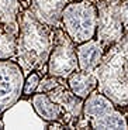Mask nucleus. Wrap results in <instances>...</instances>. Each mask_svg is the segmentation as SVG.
<instances>
[{
    "label": "nucleus",
    "mask_w": 128,
    "mask_h": 130,
    "mask_svg": "<svg viewBox=\"0 0 128 130\" xmlns=\"http://www.w3.org/2000/svg\"><path fill=\"white\" fill-rule=\"evenodd\" d=\"M54 30L39 21L27 7L20 11L16 61L24 74L39 71L47 65L54 41Z\"/></svg>",
    "instance_id": "nucleus-1"
},
{
    "label": "nucleus",
    "mask_w": 128,
    "mask_h": 130,
    "mask_svg": "<svg viewBox=\"0 0 128 130\" xmlns=\"http://www.w3.org/2000/svg\"><path fill=\"white\" fill-rule=\"evenodd\" d=\"M94 75L99 81L97 91L115 106H128V28L118 41L104 51Z\"/></svg>",
    "instance_id": "nucleus-2"
},
{
    "label": "nucleus",
    "mask_w": 128,
    "mask_h": 130,
    "mask_svg": "<svg viewBox=\"0 0 128 130\" xmlns=\"http://www.w3.org/2000/svg\"><path fill=\"white\" fill-rule=\"evenodd\" d=\"M62 28L75 44L94 38L97 31V7L90 0L71 2L62 11Z\"/></svg>",
    "instance_id": "nucleus-3"
},
{
    "label": "nucleus",
    "mask_w": 128,
    "mask_h": 130,
    "mask_svg": "<svg viewBox=\"0 0 128 130\" xmlns=\"http://www.w3.org/2000/svg\"><path fill=\"white\" fill-rule=\"evenodd\" d=\"M79 69L76 44L71 40L62 27L54 30V41L47 62L48 75L61 79H68L69 75Z\"/></svg>",
    "instance_id": "nucleus-4"
},
{
    "label": "nucleus",
    "mask_w": 128,
    "mask_h": 130,
    "mask_svg": "<svg viewBox=\"0 0 128 130\" xmlns=\"http://www.w3.org/2000/svg\"><path fill=\"white\" fill-rule=\"evenodd\" d=\"M121 0H96L97 31L96 40L106 51L122 37L125 28L121 23L118 7Z\"/></svg>",
    "instance_id": "nucleus-5"
},
{
    "label": "nucleus",
    "mask_w": 128,
    "mask_h": 130,
    "mask_svg": "<svg viewBox=\"0 0 128 130\" xmlns=\"http://www.w3.org/2000/svg\"><path fill=\"white\" fill-rule=\"evenodd\" d=\"M26 75L14 59H0V116L23 98Z\"/></svg>",
    "instance_id": "nucleus-6"
},
{
    "label": "nucleus",
    "mask_w": 128,
    "mask_h": 130,
    "mask_svg": "<svg viewBox=\"0 0 128 130\" xmlns=\"http://www.w3.org/2000/svg\"><path fill=\"white\" fill-rule=\"evenodd\" d=\"M69 0H30L27 9L44 24L58 28L62 27V11Z\"/></svg>",
    "instance_id": "nucleus-7"
},
{
    "label": "nucleus",
    "mask_w": 128,
    "mask_h": 130,
    "mask_svg": "<svg viewBox=\"0 0 128 130\" xmlns=\"http://www.w3.org/2000/svg\"><path fill=\"white\" fill-rule=\"evenodd\" d=\"M65 84V82H63ZM61 84L55 89L48 92V96L58 105H61L62 109L68 116H71L72 120H77L83 116V102L84 99L76 96L73 92L69 89V86Z\"/></svg>",
    "instance_id": "nucleus-8"
},
{
    "label": "nucleus",
    "mask_w": 128,
    "mask_h": 130,
    "mask_svg": "<svg viewBox=\"0 0 128 130\" xmlns=\"http://www.w3.org/2000/svg\"><path fill=\"white\" fill-rule=\"evenodd\" d=\"M79 69L84 72H94L104 55V48L96 38L84 41L76 45Z\"/></svg>",
    "instance_id": "nucleus-9"
},
{
    "label": "nucleus",
    "mask_w": 128,
    "mask_h": 130,
    "mask_svg": "<svg viewBox=\"0 0 128 130\" xmlns=\"http://www.w3.org/2000/svg\"><path fill=\"white\" fill-rule=\"evenodd\" d=\"M30 103L34 107L37 116L41 120H44L45 123L56 122V120L62 122V117L66 115L61 105H58L56 102H54L48 96V93H44V92H35V93H32V98H31V102Z\"/></svg>",
    "instance_id": "nucleus-10"
},
{
    "label": "nucleus",
    "mask_w": 128,
    "mask_h": 130,
    "mask_svg": "<svg viewBox=\"0 0 128 130\" xmlns=\"http://www.w3.org/2000/svg\"><path fill=\"white\" fill-rule=\"evenodd\" d=\"M115 105L110 101L106 95H103L101 92L93 91L87 98H84L83 102V117L87 120V123L92 120H96L99 117L107 115L109 112L114 110ZM90 127V126H89Z\"/></svg>",
    "instance_id": "nucleus-11"
},
{
    "label": "nucleus",
    "mask_w": 128,
    "mask_h": 130,
    "mask_svg": "<svg viewBox=\"0 0 128 130\" xmlns=\"http://www.w3.org/2000/svg\"><path fill=\"white\" fill-rule=\"evenodd\" d=\"M66 84L76 96L84 99L93 91L97 89L99 81H97V76L94 75V72H84L77 69L72 75H69V78L66 79Z\"/></svg>",
    "instance_id": "nucleus-12"
},
{
    "label": "nucleus",
    "mask_w": 128,
    "mask_h": 130,
    "mask_svg": "<svg viewBox=\"0 0 128 130\" xmlns=\"http://www.w3.org/2000/svg\"><path fill=\"white\" fill-rule=\"evenodd\" d=\"M21 10L20 0H0V27L18 32V14Z\"/></svg>",
    "instance_id": "nucleus-13"
},
{
    "label": "nucleus",
    "mask_w": 128,
    "mask_h": 130,
    "mask_svg": "<svg viewBox=\"0 0 128 130\" xmlns=\"http://www.w3.org/2000/svg\"><path fill=\"white\" fill-rule=\"evenodd\" d=\"M90 129H121L127 130L128 129V122L124 113H121V110H118L115 107L114 110L109 112L107 115L99 117L96 120L89 122Z\"/></svg>",
    "instance_id": "nucleus-14"
},
{
    "label": "nucleus",
    "mask_w": 128,
    "mask_h": 130,
    "mask_svg": "<svg viewBox=\"0 0 128 130\" xmlns=\"http://www.w3.org/2000/svg\"><path fill=\"white\" fill-rule=\"evenodd\" d=\"M17 34L0 27V59H14L17 54Z\"/></svg>",
    "instance_id": "nucleus-15"
},
{
    "label": "nucleus",
    "mask_w": 128,
    "mask_h": 130,
    "mask_svg": "<svg viewBox=\"0 0 128 130\" xmlns=\"http://www.w3.org/2000/svg\"><path fill=\"white\" fill-rule=\"evenodd\" d=\"M41 81V75L37 71H32L24 78V84H23V96H30V95L35 93L38 84Z\"/></svg>",
    "instance_id": "nucleus-16"
},
{
    "label": "nucleus",
    "mask_w": 128,
    "mask_h": 130,
    "mask_svg": "<svg viewBox=\"0 0 128 130\" xmlns=\"http://www.w3.org/2000/svg\"><path fill=\"white\" fill-rule=\"evenodd\" d=\"M63 81L66 79H61V78H56V76H52V75H48L39 81L38 84V88H37V92H44V93H48L49 91L55 89L56 86H59L61 84H63Z\"/></svg>",
    "instance_id": "nucleus-17"
},
{
    "label": "nucleus",
    "mask_w": 128,
    "mask_h": 130,
    "mask_svg": "<svg viewBox=\"0 0 128 130\" xmlns=\"http://www.w3.org/2000/svg\"><path fill=\"white\" fill-rule=\"evenodd\" d=\"M118 13H120V19L121 23L124 26V28H128V0H121L118 7Z\"/></svg>",
    "instance_id": "nucleus-18"
},
{
    "label": "nucleus",
    "mask_w": 128,
    "mask_h": 130,
    "mask_svg": "<svg viewBox=\"0 0 128 130\" xmlns=\"http://www.w3.org/2000/svg\"><path fill=\"white\" fill-rule=\"evenodd\" d=\"M69 2H80V0H69Z\"/></svg>",
    "instance_id": "nucleus-19"
},
{
    "label": "nucleus",
    "mask_w": 128,
    "mask_h": 130,
    "mask_svg": "<svg viewBox=\"0 0 128 130\" xmlns=\"http://www.w3.org/2000/svg\"><path fill=\"white\" fill-rule=\"evenodd\" d=\"M127 107H128V106H127ZM125 117H127V122H128V116H125Z\"/></svg>",
    "instance_id": "nucleus-20"
}]
</instances>
